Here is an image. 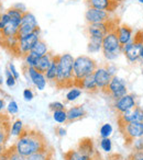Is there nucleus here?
<instances>
[{"label":"nucleus","mask_w":143,"mask_h":160,"mask_svg":"<svg viewBox=\"0 0 143 160\" xmlns=\"http://www.w3.org/2000/svg\"><path fill=\"white\" fill-rule=\"evenodd\" d=\"M57 72H58V65H57V56H54L52 62L50 65L49 69L46 70V72L44 73L45 78L47 81H53L55 82L56 78H57Z\"/></svg>","instance_id":"obj_24"},{"label":"nucleus","mask_w":143,"mask_h":160,"mask_svg":"<svg viewBox=\"0 0 143 160\" xmlns=\"http://www.w3.org/2000/svg\"><path fill=\"white\" fill-rule=\"evenodd\" d=\"M67 120L68 122H74L86 115V111L82 105H76L67 110Z\"/></svg>","instance_id":"obj_22"},{"label":"nucleus","mask_w":143,"mask_h":160,"mask_svg":"<svg viewBox=\"0 0 143 160\" xmlns=\"http://www.w3.org/2000/svg\"><path fill=\"white\" fill-rule=\"evenodd\" d=\"M18 43H19V38L18 36L16 38H5V44L10 51L17 53V49H18Z\"/></svg>","instance_id":"obj_35"},{"label":"nucleus","mask_w":143,"mask_h":160,"mask_svg":"<svg viewBox=\"0 0 143 160\" xmlns=\"http://www.w3.org/2000/svg\"><path fill=\"white\" fill-rule=\"evenodd\" d=\"M97 62L90 56L79 55L74 60V79L75 86H77L84 78L93 75L97 68Z\"/></svg>","instance_id":"obj_3"},{"label":"nucleus","mask_w":143,"mask_h":160,"mask_svg":"<svg viewBox=\"0 0 143 160\" xmlns=\"http://www.w3.org/2000/svg\"><path fill=\"white\" fill-rule=\"evenodd\" d=\"M95 156H96V155H95ZM95 156L93 157V160H98V159H96V158H95Z\"/></svg>","instance_id":"obj_57"},{"label":"nucleus","mask_w":143,"mask_h":160,"mask_svg":"<svg viewBox=\"0 0 143 160\" xmlns=\"http://www.w3.org/2000/svg\"><path fill=\"white\" fill-rule=\"evenodd\" d=\"M94 77L96 80L97 87H98L99 91L106 92L107 91V88L109 86L110 81H111L112 76L108 72L106 66H98L96 68L94 72Z\"/></svg>","instance_id":"obj_11"},{"label":"nucleus","mask_w":143,"mask_h":160,"mask_svg":"<svg viewBox=\"0 0 143 160\" xmlns=\"http://www.w3.org/2000/svg\"><path fill=\"white\" fill-rule=\"evenodd\" d=\"M53 120L58 124H65L68 122L67 120V112L65 110H58L53 112Z\"/></svg>","instance_id":"obj_32"},{"label":"nucleus","mask_w":143,"mask_h":160,"mask_svg":"<svg viewBox=\"0 0 143 160\" xmlns=\"http://www.w3.org/2000/svg\"><path fill=\"white\" fill-rule=\"evenodd\" d=\"M13 8H16V9L20 10L21 12H23V13H25V12H28V9H27V6L24 5V3L22 2H17L14 3L13 6H12Z\"/></svg>","instance_id":"obj_46"},{"label":"nucleus","mask_w":143,"mask_h":160,"mask_svg":"<svg viewBox=\"0 0 143 160\" xmlns=\"http://www.w3.org/2000/svg\"><path fill=\"white\" fill-rule=\"evenodd\" d=\"M106 93L111 97L114 100H117V99L123 97L124 94L128 93L125 81L119 76H112L111 81H110L109 86H108Z\"/></svg>","instance_id":"obj_7"},{"label":"nucleus","mask_w":143,"mask_h":160,"mask_svg":"<svg viewBox=\"0 0 143 160\" xmlns=\"http://www.w3.org/2000/svg\"><path fill=\"white\" fill-rule=\"evenodd\" d=\"M119 123V128L122 132L125 140L129 144L136 138L143 137V122H131V123Z\"/></svg>","instance_id":"obj_5"},{"label":"nucleus","mask_w":143,"mask_h":160,"mask_svg":"<svg viewBox=\"0 0 143 160\" xmlns=\"http://www.w3.org/2000/svg\"><path fill=\"white\" fill-rule=\"evenodd\" d=\"M1 21H3L5 24L10 21V18H9V16L7 14V12H3V17H1Z\"/></svg>","instance_id":"obj_48"},{"label":"nucleus","mask_w":143,"mask_h":160,"mask_svg":"<svg viewBox=\"0 0 143 160\" xmlns=\"http://www.w3.org/2000/svg\"><path fill=\"white\" fill-rule=\"evenodd\" d=\"M53 57H54V55H52L51 53H47L46 55H44V56H42V57L38 58V60H36L34 68H35L38 71H40V72L45 73L47 69H49L50 65H51Z\"/></svg>","instance_id":"obj_21"},{"label":"nucleus","mask_w":143,"mask_h":160,"mask_svg":"<svg viewBox=\"0 0 143 160\" xmlns=\"http://www.w3.org/2000/svg\"><path fill=\"white\" fill-rule=\"evenodd\" d=\"M40 35H41V30L39 28L35 32L29 34V35L22 36V38H19V43H18V49H17V54L20 56H25L27 54H29L31 52V49L33 48V46L35 45V43L40 40Z\"/></svg>","instance_id":"obj_6"},{"label":"nucleus","mask_w":143,"mask_h":160,"mask_svg":"<svg viewBox=\"0 0 143 160\" xmlns=\"http://www.w3.org/2000/svg\"><path fill=\"white\" fill-rule=\"evenodd\" d=\"M65 160H93V157L90 156L83 155L78 150H69L64 155Z\"/></svg>","instance_id":"obj_28"},{"label":"nucleus","mask_w":143,"mask_h":160,"mask_svg":"<svg viewBox=\"0 0 143 160\" xmlns=\"http://www.w3.org/2000/svg\"><path fill=\"white\" fill-rule=\"evenodd\" d=\"M7 14L9 16L10 20L11 21H14L17 22L18 24H21V21H22V17H23V12H21L20 10L16 9V8L11 7L7 10Z\"/></svg>","instance_id":"obj_31"},{"label":"nucleus","mask_w":143,"mask_h":160,"mask_svg":"<svg viewBox=\"0 0 143 160\" xmlns=\"http://www.w3.org/2000/svg\"><path fill=\"white\" fill-rule=\"evenodd\" d=\"M77 150L83 153V155L90 156V157H94L96 155L94 149V144H93V140L90 138H84V139H82L78 144Z\"/></svg>","instance_id":"obj_19"},{"label":"nucleus","mask_w":143,"mask_h":160,"mask_svg":"<svg viewBox=\"0 0 143 160\" xmlns=\"http://www.w3.org/2000/svg\"><path fill=\"white\" fill-rule=\"evenodd\" d=\"M82 96V89L77 86H73L66 93V101L67 102H74L79 97Z\"/></svg>","instance_id":"obj_30"},{"label":"nucleus","mask_w":143,"mask_h":160,"mask_svg":"<svg viewBox=\"0 0 143 160\" xmlns=\"http://www.w3.org/2000/svg\"><path fill=\"white\" fill-rule=\"evenodd\" d=\"M13 146L16 150L25 158L32 153L49 148L43 134L35 129H24Z\"/></svg>","instance_id":"obj_1"},{"label":"nucleus","mask_w":143,"mask_h":160,"mask_svg":"<svg viewBox=\"0 0 143 160\" xmlns=\"http://www.w3.org/2000/svg\"><path fill=\"white\" fill-rule=\"evenodd\" d=\"M56 133H57V135L61 136V137H64V136H66V129H65L64 127H57V128H56Z\"/></svg>","instance_id":"obj_47"},{"label":"nucleus","mask_w":143,"mask_h":160,"mask_svg":"<svg viewBox=\"0 0 143 160\" xmlns=\"http://www.w3.org/2000/svg\"><path fill=\"white\" fill-rule=\"evenodd\" d=\"M112 132H114V128H112L111 124H109V123L103 124L100 129H99V134H100L101 138H109L111 136Z\"/></svg>","instance_id":"obj_34"},{"label":"nucleus","mask_w":143,"mask_h":160,"mask_svg":"<svg viewBox=\"0 0 143 160\" xmlns=\"http://www.w3.org/2000/svg\"><path fill=\"white\" fill-rule=\"evenodd\" d=\"M106 68H107L108 72H109L110 75L116 76V72H117V70H118V68H117V66L114 64V62H109V64L106 66Z\"/></svg>","instance_id":"obj_44"},{"label":"nucleus","mask_w":143,"mask_h":160,"mask_svg":"<svg viewBox=\"0 0 143 160\" xmlns=\"http://www.w3.org/2000/svg\"><path fill=\"white\" fill-rule=\"evenodd\" d=\"M0 8H1V0H0Z\"/></svg>","instance_id":"obj_58"},{"label":"nucleus","mask_w":143,"mask_h":160,"mask_svg":"<svg viewBox=\"0 0 143 160\" xmlns=\"http://www.w3.org/2000/svg\"><path fill=\"white\" fill-rule=\"evenodd\" d=\"M8 69L10 70V72L12 73V76H13L14 78H16L17 80L20 78V73H19V71L17 70V68H16V65L13 64V62H9L8 64Z\"/></svg>","instance_id":"obj_43"},{"label":"nucleus","mask_w":143,"mask_h":160,"mask_svg":"<svg viewBox=\"0 0 143 160\" xmlns=\"http://www.w3.org/2000/svg\"><path fill=\"white\" fill-rule=\"evenodd\" d=\"M143 40H140L139 38L134 36L133 42L122 46V54L125 56V58L130 64H134V62L140 60V49Z\"/></svg>","instance_id":"obj_9"},{"label":"nucleus","mask_w":143,"mask_h":160,"mask_svg":"<svg viewBox=\"0 0 143 160\" xmlns=\"http://www.w3.org/2000/svg\"><path fill=\"white\" fill-rule=\"evenodd\" d=\"M3 151H5V149H3V145H0V160H1V156H3Z\"/></svg>","instance_id":"obj_51"},{"label":"nucleus","mask_w":143,"mask_h":160,"mask_svg":"<svg viewBox=\"0 0 143 160\" xmlns=\"http://www.w3.org/2000/svg\"><path fill=\"white\" fill-rule=\"evenodd\" d=\"M116 3H114L111 0H89L88 1V7L95 8L98 10H103V11L111 12L114 11Z\"/></svg>","instance_id":"obj_17"},{"label":"nucleus","mask_w":143,"mask_h":160,"mask_svg":"<svg viewBox=\"0 0 143 160\" xmlns=\"http://www.w3.org/2000/svg\"><path fill=\"white\" fill-rule=\"evenodd\" d=\"M39 29V23L36 20L35 16L32 12H25L23 13L22 21H21L20 28H19L18 32V38H22V36L29 35V34L35 32Z\"/></svg>","instance_id":"obj_8"},{"label":"nucleus","mask_w":143,"mask_h":160,"mask_svg":"<svg viewBox=\"0 0 143 160\" xmlns=\"http://www.w3.org/2000/svg\"><path fill=\"white\" fill-rule=\"evenodd\" d=\"M85 20L88 24H95V23L109 22L110 21V12L98 10L95 8L88 7L85 11Z\"/></svg>","instance_id":"obj_10"},{"label":"nucleus","mask_w":143,"mask_h":160,"mask_svg":"<svg viewBox=\"0 0 143 160\" xmlns=\"http://www.w3.org/2000/svg\"><path fill=\"white\" fill-rule=\"evenodd\" d=\"M130 160H143V151H134L129 157Z\"/></svg>","instance_id":"obj_45"},{"label":"nucleus","mask_w":143,"mask_h":160,"mask_svg":"<svg viewBox=\"0 0 143 160\" xmlns=\"http://www.w3.org/2000/svg\"><path fill=\"white\" fill-rule=\"evenodd\" d=\"M49 108L51 111H58V110H65V105L63 104L62 102H58V101H55V102H52L49 104Z\"/></svg>","instance_id":"obj_41"},{"label":"nucleus","mask_w":143,"mask_h":160,"mask_svg":"<svg viewBox=\"0 0 143 160\" xmlns=\"http://www.w3.org/2000/svg\"><path fill=\"white\" fill-rule=\"evenodd\" d=\"M111 1H112V2H114V3H116V5H117V3H118V2H121L122 0H111Z\"/></svg>","instance_id":"obj_53"},{"label":"nucleus","mask_w":143,"mask_h":160,"mask_svg":"<svg viewBox=\"0 0 143 160\" xmlns=\"http://www.w3.org/2000/svg\"><path fill=\"white\" fill-rule=\"evenodd\" d=\"M10 135V128L6 125V123H0V145H3Z\"/></svg>","instance_id":"obj_33"},{"label":"nucleus","mask_w":143,"mask_h":160,"mask_svg":"<svg viewBox=\"0 0 143 160\" xmlns=\"http://www.w3.org/2000/svg\"><path fill=\"white\" fill-rule=\"evenodd\" d=\"M101 52H103L105 59L110 62L118 59L120 54H122V45L119 42L114 29L108 32L105 38H103V49H101Z\"/></svg>","instance_id":"obj_4"},{"label":"nucleus","mask_w":143,"mask_h":160,"mask_svg":"<svg viewBox=\"0 0 143 160\" xmlns=\"http://www.w3.org/2000/svg\"><path fill=\"white\" fill-rule=\"evenodd\" d=\"M109 22L88 24V27H87L88 36H89V38H101V40H103L108 32L114 30V28H111Z\"/></svg>","instance_id":"obj_13"},{"label":"nucleus","mask_w":143,"mask_h":160,"mask_svg":"<svg viewBox=\"0 0 143 160\" xmlns=\"http://www.w3.org/2000/svg\"><path fill=\"white\" fill-rule=\"evenodd\" d=\"M19 28H20V24L10 20L9 22L5 24V28L3 29V31L0 32V34H1L3 40L9 38H16V36H18Z\"/></svg>","instance_id":"obj_18"},{"label":"nucleus","mask_w":143,"mask_h":160,"mask_svg":"<svg viewBox=\"0 0 143 160\" xmlns=\"http://www.w3.org/2000/svg\"><path fill=\"white\" fill-rule=\"evenodd\" d=\"M134 107H136L135 104V99L132 94H124L121 98L114 100V108L119 114H122L124 112L129 111V110L133 109Z\"/></svg>","instance_id":"obj_14"},{"label":"nucleus","mask_w":143,"mask_h":160,"mask_svg":"<svg viewBox=\"0 0 143 160\" xmlns=\"http://www.w3.org/2000/svg\"><path fill=\"white\" fill-rule=\"evenodd\" d=\"M114 32H116L119 42H120V44L122 45V46H124V45L129 44V43L134 41L133 31H132L131 28L128 27V25H125V24L118 25V27H116V29H114Z\"/></svg>","instance_id":"obj_16"},{"label":"nucleus","mask_w":143,"mask_h":160,"mask_svg":"<svg viewBox=\"0 0 143 160\" xmlns=\"http://www.w3.org/2000/svg\"><path fill=\"white\" fill-rule=\"evenodd\" d=\"M27 160H53V150L49 147L44 150L30 155L29 157H27Z\"/></svg>","instance_id":"obj_25"},{"label":"nucleus","mask_w":143,"mask_h":160,"mask_svg":"<svg viewBox=\"0 0 143 160\" xmlns=\"http://www.w3.org/2000/svg\"><path fill=\"white\" fill-rule=\"evenodd\" d=\"M131 146L134 151H143V137L133 139L131 142Z\"/></svg>","instance_id":"obj_39"},{"label":"nucleus","mask_w":143,"mask_h":160,"mask_svg":"<svg viewBox=\"0 0 143 160\" xmlns=\"http://www.w3.org/2000/svg\"><path fill=\"white\" fill-rule=\"evenodd\" d=\"M30 53H31L32 55L35 56V57L40 58V57H42V56L46 55L47 53H50L49 46H47V44L44 42V41L40 38V40L35 43V45L33 46V48L31 49Z\"/></svg>","instance_id":"obj_23"},{"label":"nucleus","mask_w":143,"mask_h":160,"mask_svg":"<svg viewBox=\"0 0 143 160\" xmlns=\"http://www.w3.org/2000/svg\"><path fill=\"white\" fill-rule=\"evenodd\" d=\"M16 82H17V79L12 76V73L10 72L9 69H6V85L7 87L9 88H13L16 86Z\"/></svg>","instance_id":"obj_37"},{"label":"nucleus","mask_w":143,"mask_h":160,"mask_svg":"<svg viewBox=\"0 0 143 160\" xmlns=\"http://www.w3.org/2000/svg\"><path fill=\"white\" fill-rule=\"evenodd\" d=\"M7 110H8V113L11 114V115H14L19 112V107H18V103L16 102L14 100H11L7 105Z\"/></svg>","instance_id":"obj_40"},{"label":"nucleus","mask_w":143,"mask_h":160,"mask_svg":"<svg viewBox=\"0 0 143 160\" xmlns=\"http://www.w3.org/2000/svg\"><path fill=\"white\" fill-rule=\"evenodd\" d=\"M77 87H79L81 89H84L88 92H97L99 91L98 87H97V83H96V80H95V77H94V73L88 77L84 78L82 80L81 82L77 85Z\"/></svg>","instance_id":"obj_20"},{"label":"nucleus","mask_w":143,"mask_h":160,"mask_svg":"<svg viewBox=\"0 0 143 160\" xmlns=\"http://www.w3.org/2000/svg\"><path fill=\"white\" fill-rule=\"evenodd\" d=\"M140 60L143 62V43L141 45V49H140Z\"/></svg>","instance_id":"obj_50"},{"label":"nucleus","mask_w":143,"mask_h":160,"mask_svg":"<svg viewBox=\"0 0 143 160\" xmlns=\"http://www.w3.org/2000/svg\"><path fill=\"white\" fill-rule=\"evenodd\" d=\"M22 96H23V99H24V101H27V102H30V101H32V100H33V98H34L33 91H32L31 89H29V88H28V89L23 90Z\"/></svg>","instance_id":"obj_42"},{"label":"nucleus","mask_w":143,"mask_h":160,"mask_svg":"<svg viewBox=\"0 0 143 160\" xmlns=\"http://www.w3.org/2000/svg\"><path fill=\"white\" fill-rule=\"evenodd\" d=\"M1 17H3V11L0 10V20H1Z\"/></svg>","instance_id":"obj_56"},{"label":"nucleus","mask_w":143,"mask_h":160,"mask_svg":"<svg viewBox=\"0 0 143 160\" xmlns=\"http://www.w3.org/2000/svg\"><path fill=\"white\" fill-rule=\"evenodd\" d=\"M24 131V126H23V122L21 120H16L12 123L11 127H10V135L19 137Z\"/></svg>","instance_id":"obj_29"},{"label":"nucleus","mask_w":143,"mask_h":160,"mask_svg":"<svg viewBox=\"0 0 143 160\" xmlns=\"http://www.w3.org/2000/svg\"><path fill=\"white\" fill-rule=\"evenodd\" d=\"M3 28H5V23H3V21L0 20V32L3 31Z\"/></svg>","instance_id":"obj_52"},{"label":"nucleus","mask_w":143,"mask_h":160,"mask_svg":"<svg viewBox=\"0 0 143 160\" xmlns=\"http://www.w3.org/2000/svg\"><path fill=\"white\" fill-rule=\"evenodd\" d=\"M85 1H87V2H88V1H89V0H85Z\"/></svg>","instance_id":"obj_59"},{"label":"nucleus","mask_w":143,"mask_h":160,"mask_svg":"<svg viewBox=\"0 0 143 160\" xmlns=\"http://www.w3.org/2000/svg\"><path fill=\"white\" fill-rule=\"evenodd\" d=\"M138 2L141 3V5H143V0H138Z\"/></svg>","instance_id":"obj_55"},{"label":"nucleus","mask_w":143,"mask_h":160,"mask_svg":"<svg viewBox=\"0 0 143 160\" xmlns=\"http://www.w3.org/2000/svg\"><path fill=\"white\" fill-rule=\"evenodd\" d=\"M100 147L105 152H110L112 150V142L109 138H101L100 140Z\"/></svg>","instance_id":"obj_36"},{"label":"nucleus","mask_w":143,"mask_h":160,"mask_svg":"<svg viewBox=\"0 0 143 160\" xmlns=\"http://www.w3.org/2000/svg\"><path fill=\"white\" fill-rule=\"evenodd\" d=\"M74 60L75 57L69 53L57 55L58 72L55 83L58 88H72L75 86Z\"/></svg>","instance_id":"obj_2"},{"label":"nucleus","mask_w":143,"mask_h":160,"mask_svg":"<svg viewBox=\"0 0 143 160\" xmlns=\"http://www.w3.org/2000/svg\"><path fill=\"white\" fill-rule=\"evenodd\" d=\"M118 122L131 123V122H143V110L140 107H134L133 109L119 114Z\"/></svg>","instance_id":"obj_15"},{"label":"nucleus","mask_w":143,"mask_h":160,"mask_svg":"<svg viewBox=\"0 0 143 160\" xmlns=\"http://www.w3.org/2000/svg\"><path fill=\"white\" fill-rule=\"evenodd\" d=\"M25 75H27L28 79L32 82V85L38 88V90L43 91L45 89L47 80L44 73L38 71L34 67H25Z\"/></svg>","instance_id":"obj_12"},{"label":"nucleus","mask_w":143,"mask_h":160,"mask_svg":"<svg viewBox=\"0 0 143 160\" xmlns=\"http://www.w3.org/2000/svg\"><path fill=\"white\" fill-rule=\"evenodd\" d=\"M103 49V40L97 38H89L87 44V52L89 54H97Z\"/></svg>","instance_id":"obj_26"},{"label":"nucleus","mask_w":143,"mask_h":160,"mask_svg":"<svg viewBox=\"0 0 143 160\" xmlns=\"http://www.w3.org/2000/svg\"><path fill=\"white\" fill-rule=\"evenodd\" d=\"M1 160H27V158L18 152L14 148V146H11L8 150H5L1 156Z\"/></svg>","instance_id":"obj_27"},{"label":"nucleus","mask_w":143,"mask_h":160,"mask_svg":"<svg viewBox=\"0 0 143 160\" xmlns=\"http://www.w3.org/2000/svg\"><path fill=\"white\" fill-rule=\"evenodd\" d=\"M3 76L0 75V86L3 85Z\"/></svg>","instance_id":"obj_54"},{"label":"nucleus","mask_w":143,"mask_h":160,"mask_svg":"<svg viewBox=\"0 0 143 160\" xmlns=\"http://www.w3.org/2000/svg\"><path fill=\"white\" fill-rule=\"evenodd\" d=\"M6 108V103H5V100L3 99H0V112L3 111V109Z\"/></svg>","instance_id":"obj_49"},{"label":"nucleus","mask_w":143,"mask_h":160,"mask_svg":"<svg viewBox=\"0 0 143 160\" xmlns=\"http://www.w3.org/2000/svg\"><path fill=\"white\" fill-rule=\"evenodd\" d=\"M23 59H24L25 67H34L35 66L36 60H38V57H35V56L32 55L31 53H29L25 56H23Z\"/></svg>","instance_id":"obj_38"}]
</instances>
